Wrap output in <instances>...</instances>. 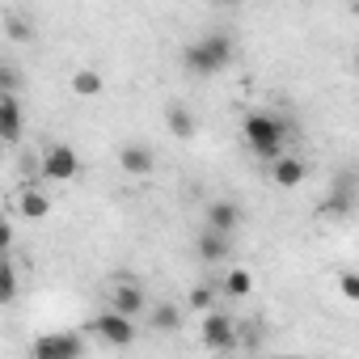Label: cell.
Returning a JSON list of instances; mask_svg holds the SVG:
<instances>
[{"mask_svg": "<svg viewBox=\"0 0 359 359\" xmlns=\"http://www.w3.org/2000/svg\"><path fill=\"white\" fill-rule=\"evenodd\" d=\"M5 34H9L13 43H30V39H34V22H30L26 13H5Z\"/></svg>", "mask_w": 359, "mask_h": 359, "instance_id": "7402d4cb", "label": "cell"}, {"mask_svg": "<svg viewBox=\"0 0 359 359\" xmlns=\"http://www.w3.org/2000/svg\"><path fill=\"white\" fill-rule=\"evenodd\" d=\"M165 123H169V135H173V140H195V131H199V118H195L191 106H182V102H173V106L165 110Z\"/></svg>", "mask_w": 359, "mask_h": 359, "instance_id": "9a60e30c", "label": "cell"}, {"mask_svg": "<svg viewBox=\"0 0 359 359\" xmlns=\"http://www.w3.org/2000/svg\"><path fill=\"white\" fill-rule=\"evenodd\" d=\"M89 334L102 338V342H110V346H131V342H135V321L106 309V313H97V317L89 321Z\"/></svg>", "mask_w": 359, "mask_h": 359, "instance_id": "5b68a950", "label": "cell"}, {"mask_svg": "<svg viewBox=\"0 0 359 359\" xmlns=\"http://www.w3.org/2000/svg\"><path fill=\"white\" fill-rule=\"evenodd\" d=\"M18 287H22L18 266L5 258V262H0V304H13V300H18Z\"/></svg>", "mask_w": 359, "mask_h": 359, "instance_id": "ffe728a7", "label": "cell"}, {"mask_svg": "<svg viewBox=\"0 0 359 359\" xmlns=\"http://www.w3.org/2000/svg\"><path fill=\"white\" fill-rule=\"evenodd\" d=\"M102 85H106V81H102L97 68H81V72L72 76V93H76V97H97Z\"/></svg>", "mask_w": 359, "mask_h": 359, "instance_id": "d6986e66", "label": "cell"}, {"mask_svg": "<svg viewBox=\"0 0 359 359\" xmlns=\"http://www.w3.org/2000/svg\"><path fill=\"white\" fill-rule=\"evenodd\" d=\"M148 325L156 334H177L182 330V304H173V300H156L152 313H148Z\"/></svg>", "mask_w": 359, "mask_h": 359, "instance_id": "5bb4252c", "label": "cell"}, {"mask_svg": "<svg viewBox=\"0 0 359 359\" xmlns=\"http://www.w3.org/2000/svg\"><path fill=\"white\" fill-rule=\"evenodd\" d=\"M237 229H241V203H233V199H212V203H208V233L233 237Z\"/></svg>", "mask_w": 359, "mask_h": 359, "instance_id": "ba28073f", "label": "cell"}, {"mask_svg": "<svg viewBox=\"0 0 359 359\" xmlns=\"http://www.w3.org/2000/svg\"><path fill=\"white\" fill-rule=\"evenodd\" d=\"M18 212H22L26 220H47V216H51V199H47V191H43V187H22V195H18Z\"/></svg>", "mask_w": 359, "mask_h": 359, "instance_id": "2e32d148", "label": "cell"}, {"mask_svg": "<svg viewBox=\"0 0 359 359\" xmlns=\"http://www.w3.org/2000/svg\"><path fill=\"white\" fill-rule=\"evenodd\" d=\"M182 64H187L191 76H216V72H224V68L233 64V34L212 30V34L195 39V43L182 51Z\"/></svg>", "mask_w": 359, "mask_h": 359, "instance_id": "7a4b0ae2", "label": "cell"}, {"mask_svg": "<svg viewBox=\"0 0 359 359\" xmlns=\"http://www.w3.org/2000/svg\"><path fill=\"white\" fill-rule=\"evenodd\" d=\"M9 250H13V224H5V220H0V262L9 258Z\"/></svg>", "mask_w": 359, "mask_h": 359, "instance_id": "cb8c5ba5", "label": "cell"}, {"mask_svg": "<svg viewBox=\"0 0 359 359\" xmlns=\"http://www.w3.org/2000/svg\"><path fill=\"white\" fill-rule=\"evenodd\" d=\"M199 338H203L208 351H233V346L241 342V330H237V321H233L224 309H212V313H203Z\"/></svg>", "mask_w": 359, "mask_h": 359, "instance_id": "277c9868", "label": "cell"}, {"mask_svg": "<svg viewBox=\"0 0 359 359\" xmlns=\"http://www.w3.org/2000/svg\"><path fill=\"white\" fill-rule=\"evenodd\" d=\"M241 135H245V148L258 156V161H279L287 152V140H292V123L275 110H250L245 123H241Z\"/></svg>", "mask_w": 359, "mask_h": 359, "instance_id": "6da1fadb", "label": "cell"}, {"mask_svg": "<svg viewBox=\"0 0 359 359\" xmlns=\"http://www.w3.org/2000/svg\"><path fill=\"white\" fill-rule=\"evenodd\" d=\"M338 292H342L346 300H359V275H355V271H342V279H338Z\"/></svg>", "mask_w": 359, "mask_h": 359, "instance_id": "603a6c76", "label": "cell"}, {"mask_svg": "<svg viewBox=\"0 0 359 359\" xmlns=\"http://www.w3.org/2000/svg\"><path fill=\"white\" fill-rule=\"evenodd\" d=\"M229 250H233V241L229 237H220V233H199L195 237V254H199V262H208V266H220V262H229Z\"/></svg>", "mask_w": 359, "mask_h": 359, "instance_id": "4fadbf2b", "label": "cell"}, {"mask_svg": "<svg viewBox=\"0 0 359 359\" xmlns=\"http://www.w3.org/2000/svg\"><path fill=\"white\" fill-rule=\"evenodd\" d=\"M229 300H245L250 292H254V275L245 271V266H233V271H224V287H220Z\"/></svg>", "mask_w": 359, "mask_h": 359, "instance_id": "e0dca14e", "label": "cell"}, {"mask_svg": "<svg viewBox=\"0 0 359 359\" xmlns=\"http://www.w3.org/2000/svg\"><path fill=\"white\" fill-rule=\"evenodd\" d=\"M22 135H26L22 97H0V144H18Z\"/></svg>", "mask_w": 359, "mask_h": 359, "instance_id": "9c48e42d", "label": "cell"}, {"mask_svg": "<svg viewBox=\"0 0 359 359\" xmlns=\"http://www.w3.org/2000/svg\"><path fill=\"white\" fill-rule=\"evenodd\" d=\"M22 89H26V76H22V68H13V64H0V97H22Z\"/></svg>", "mask_w": 359, "mask_h": 359, "instance_id": "44dd1931", "label": "cell"}, {"mask_svg": "<svg viewBox=\"0 0 359 359\" xmlns=\"http://www.w3.org/2000/svg\"><path fill=\"white\" fill-rule=\"evenodd\" d=\"M85 355V338L72 334V330H60V334H43L34 342V359H81Z\"/></svg>", "mask_w": 359, "mask_h": 359, "instance_id": "8992f818", "label": "cell"}, {"mask_svg": "<svg viewBox=\"0 0 359 359\" xmlns=\"http://www.w3.org/2000/svg\"><path fill=\"white\" fill-rule=\"evenodd\" d=\"M304 177H309V165H304L300 156L283 152L279 161H271V182H275V187H287V191H292V187L304 182Z\"/></svg>", "mask_w": 359, "mask_h": 359, "instance_id": "7c38bea8", "label": "cell"}, {"mask_svg": "<svg viewBox=\"0 0 359 359\" xmlns=\"http://www.w3.org/2000/svg\"><path fill=\"white\" fill-rule=\"evenodd\" d=\"M148 309V296H144V287L135 283V279H118L114 287H110V313H118V317H140Z\"/></svg>", "mask_w": 359, "mask_h": 359, "instance_id": "52a82bcc", "label": "cell"}, {"mask_svg": "<svg viewBox=\"0 0 359 359\" xmlns=\"http://www.w3.org/2000/svg\"><path fill=\"white\" fill-rule=\"evenodd\" d=\"M187 304H191V313H212V309L220 304V287H212V283H195L191 296H187Z\"/></svg>", "mask_w": 359, "mask_h": 359, "instance_id": "ac0fdd59", "label": "cell"}, {"mask_svg": "<svg viewBox=\"0 0 359 359\" xmlns=\"http://www.w3.org/2000/svg\"><path fill=\"white\" fill-rule=\"evenodd\" d=\"M118 165H123V173H131V177H148V173L156 169V152H152L148 144H123V148H118Z\"/></svg>", "mask_w": 359, "mask_h": 359, "instance_id": "30bf717a", "label": "cell"}, {"mask_svg": "<svg viewBox=\"0 0 359 359\" xmlns=\"http://www.w3.org/2000/svg\"><path fill=\"white\" fill-rule=\"evenodd\" d=\"M76 173H81V156L72 144H47L39 152V177H47V182H72Z\"/></svg>", "mask_w": 359, "mask_h": 359, "instance_id": "3957f363", "label": "cell"}, {"mask_svg": "<svg viewBox=\"0 0 359 359\" xmlns=\"http://www.w3.org/2000/svg\"><path fill=\"white\" fill-rule=\"evenodd\" d=\"M325 220H346L351 212H355V187H351V173L346 177H338V187H334V195L317 208Z\"/></svg>", "mask_w": 359, "mask_h": 359, "instance_id": "8fae6325", "label": "cell"}]
</instances>
